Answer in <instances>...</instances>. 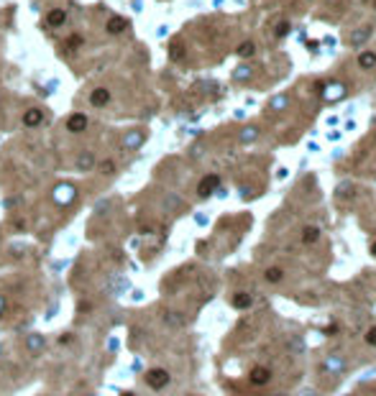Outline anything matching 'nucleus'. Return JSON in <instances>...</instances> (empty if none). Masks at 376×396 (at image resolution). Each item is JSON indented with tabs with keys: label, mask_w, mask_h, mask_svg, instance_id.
Masks as SVG:
<instances>
[{
	"label": "nucleus",
	"mask_w": 376,
	"mask_h": 396,
	"mask_svg": "<svg viewBox=\"0 0 376 396\" xmlns=\"http://www.w3.org/2000/svg\"><path fill=\"white\" fill-rule=\"evenodd\" d=\"M144 381H146V386H149V388L161 391V388H166V386H169L172 376H169V371H166V368H149V371H146V376H144Z\"/></svg>",
	"instance_id": "obj_1"
},
{
	"label": "nucleus",
	"mask_w": 376,
	"mask_h": 396,
	"mask_svg": "<svg viewBox=\"0 0 376 396\" xmlns=\"http://www.w3.org/2000/svg\"><path fill=\"white\" fill-rule=\"evenodd\" d=\"M248 381L254 383V386H266V383L271 381V368H266V366H256V368H251Z\"/></svg>",
	"instance_id": "obj_2"
},
{
	"label": "nucleus",
	"mask_w": 376,
	"mask_h": 396,
	"mask_svg": "<svg viewBox=\"0 0 376 396\" xmlns=\"http://www.w3.org/2000/svg\"><path fill=\"white\" fill-rule=\"evenodd\" d=\"M87 125H90V120H87L85 113H72L67 118V130H70V133H82Z\"/></svg>",
	"instance_id": "obj_3"
},
{
	"label": "nucleus",
	"mask_w": 376,
	"mask_h": 396,
	"mask_svg": "<svg viewBox=\"0 0 376 396\" xmlns=\"http://www.w3.org/2000/svg\"><path fill=\"white\" fill-rule=\"evenodd\" d=\"M218 184H220V176H218V174H208V176H202V182L197 184V194H200V197H210V194L218 189Z\"/></svg>",
	"instance_id": "obj_4"
},
{
	"label": "nucleus",
	"mask_w": 376,
	"mask_h": 396,
	"mask_svg": "<svg viewBox=\"0 0 376 396\" xmlns=\"http://www.w3.org/2000/svg\"><path fill=\"white\" fill-rule=\"evenodd\" d=\"M64 23H67V11L64 8H51L46 13V26L49 28H61Z\"/></svg>",
	"instance_id": "obj_5"
},
{
	"label": "nucleus",
	"mask_w": 376,
	"mask_h": 396,
	"mask_svg": "<svg viewBox=\"0 0 376 396\" xmlns=\"http://www.w3.org/2000/svg\"><path fill=\"white\" fill-rule=\"evenodd\" d=\"M23 125L26 128H39L41 123H44V110H39V107H28V110H23Z\"/></svg>",
	"instance_id": "obj_6"
},
{
	"label": "nucleus",
	"mask_w": 376,
	"mask_h": 396,
	"mask_svg": "<svg viewBox=\"0 0 376 396\" xmlns=\"http://www.w3.org/2000/svg\"><path fill=\"white\" fill-rule=\"evenodd\" d=\"M108 102H110V90L108 87H95L90 92V105L92 107H105Z\"/></svg>",
	"instance_id": "obj_7"
},
{
	"label": "nucleus",
	"mask_w": 376,
	"mask_h": 396,
	"mask_svg": "<svg viewBox=\"0 0 376 396\" xmlns=\"http://www.w3.org/2000/svg\"><path fill=\"white\" fill-rule=\"evenodd\" d=\"M44 348H46V338H44V335H39V333H31V335L26 338V350H28L31 355H39Z\"/></svg>",
	"instance_id": "obj_8"
},
{
	"label": "nucleus",
	"mask_w": 376,
	"mask_h": 396,
	"mask_svg": "<svg viewBox=\"0 0 376 396\" xmlns=\"http://www.w3.org/2000/svg\"><path fill=\"white\" fill-rule=\"evenodd\" d=\"M125 28H128V21L120 18V16H110L108 23H105V31H108L110 36H118V33H123Z\"/></svg>",
	"instance_id": "obj_9"
},
{
	"label": "nucleus",
	"mask_w": 376,
	"mask_h": 396,
	"mask_svg": "<svg viewBox=\"0 0 376 396\" xmlns=\"http://www.w3.org/2000/svg\"><path fill=\"white\" fill-rule=\"evenodd\" d=\"M95 154L92 151H82L80 156H77V161H75V166H77V171H92L95 169Z\"/></svg>",
	"instance_id": "obj_10"
},
{
	"label": "nucleus",
	"mask_w": 376,
	"mask_h": 396,
	"mask_svg": "<svg viewBox=\"0 0 376 396\" xmlns=\"http://www.w3.org/2000/svg\"><path fill=\"white\" fill-rule=\"evenodd\" d=\"M230 304H233L235 309H248V307H254V297H251L248 292H238V294H233Z\"/></svg>",
	"instance_id": "obj_11"
},
{
	"label": "nucleus",
	"mask_w": 376,
	"mask_h": 396,
	"mask_svg": "<svg viewBox=\"0 0 376 396\" xmlns=\"http://www.w3.org/2000/svg\"><path fill=\"white\" fill-rule=\"evenodd\" d=\"M358 67H361V69H373V67H376V54L368 51V49L361 51V54H358Z\"/></svg>",
	"instance_id": "obj_12"
},
{
	"label": "nucleus",
	"mask_w": 376,
	"mask_h": 396,
	"mask_svg": "<svg viewBox=\"0 0 376 396\" xmlns=\"http://www.w3.org/2000/svg\"><path fill=\"white\" fill-rule=\"evenodd\" d=\"M184 314H179V312H166L164 314V325L166 327H174V330H179V327H184Z\"/></svg>",
	"instance_id": "obj_13"
},
{
	"label": "nucleus",
	"mask_w": 376,
	"mask_h": 396,
	"mask_svg": "<svg viewBox=\"0 0 376 396\" xmlns=\"http://www.w3.org/2000/svg\"><path fill=\"white\" fill-rule=\"evenodd\" d=\"M318 240H320V228L310 225V228L302 230V243H304V245H312V243H318Z\"/></svg>",
	"instance_id": "obj_14"
},
{
	"label": "nucleus",
	"mask_w": 376,
	"mask_h": 396,
	"mask_svg": "<svg viewBox=\"0 0 376 396\" xmlns=\"http://www.w3.org/2000/svg\"><path fill=\"white\" fill-rule=\"evenodd\" d=\"M264 279H266L269 284H279V281L284 279V271H282L279 266H269V269L264 271Z\"/></svg>",
	"instance_id": "obj_15"
},
{
	"label": "nucleus",
	"mask_w": 376,
	"mask_h": 396,
	"mask_svg": "<svg viewBox=\"0 0 376 396\" xmlns=\"http://www.w3.org/2000/svg\"><path fill=\"white\" fill-rule=\"evenodd\" d=\"M254 51H256L254 41H243V44L238 46V56H243V59H248V56H254Z\"/></svg>",
	"instance_id": "obj_16"
},
{
	"label": "nucleus",
	"mask_w": 376,
	"mask_h": 396,
	"mask_svg": "<svg viewBox=\"0 0 376 396\" xmlns=\"http://www.w3.org/2000/svg\"><path fill=\"white\" fill-rule=\"evenodd\" d=\"M72 192H75V189H72L70 184L56 187V200H59V202H61V200H64V202H67V200H72Z\"/></svg>",
	"instance_id": "obj_17"
},
{
	"label": "nucleus",
	"mask_w": 376,
	"mask_h": 396,
	"mask_svg": "<svg viewBox=\"0 0 376 396\" xmlns=\"http://www.w3.org/2000/svg\"><path fill=\"white\" fill-rule=\"evenodd\" d=\"M100 174H105V176H110V174H115V161L113 159H105V161H100Z\"/></svg>",
	"instance_id": "obj_18"
},
{
	"label": "nucleus",
	"mask_w": 376,
	"mask_h": 396,
	"mask_svg": "<svg viewBox=\"0 0 376 396\" xmlns=\"http://www.w3.org/2000/svg\"><path fill=\"white\" fill-rule=\"evenodd\" d=\"M141 141H144V133H139V130H133V133H131L128 138H125V146H128V149H136Z\"/></svg>",
	"instance_id": "obj_19"
},
{
	"label": "nucleus",
	"mask_w": 376,
	"mask_h": 396,
	"mask_svg": "<svg viewBox=\"0 0 376 396\" xmlns=\"http://www.w3.org/2000/svg\"><path fill=\"white\" fill-rule=\"evenodd\" d=\"M368 36H371V31H368V28H363V31H356V33L351 36V44H353V46H358V44H363Z\"/></svg>",
	"instance_id": "obj_20"
},
{
	"label": "nucleus",
	"mask_w": 376,
	"mask_h": 396,
	"mask_svg": "<svg viewBox=\"0 0 376 396\" xmlns=\"http://www.w3.org/2000/svg\"><path fill=\"white\" fill-rule=\"evenodd\" d=\"M363 340H366V345H373V348H376V327H368V330H366Z\"/></svg>",
	"instance_id": "obj_21"
},
{
	"label": "nucleus",
	"mask_w": 376,
	"mask_h": 396,
	"mask_svg": "<svg viewBox=\"0 0 376 396\" xmlns=\"http://www.w3.org/2000/svg\"><path fill=\"white\" fill-rule=\"evenodd\" d=\"M80 44H82V36H72V39L64 44V49H67V51H77V46H80Z\"/></svg>",
	"instance_id": "obj_22"
},
{
	"label": "nucleus",
	"mask_w": 376,
	"mask_h": 396,
	"mask_svg": "<svg viewBox=\"0 0 376 396\" xmlns=\"http://www.w3.org/2000/svg\"><path fill=\"white\" fill-rule=\"evenodd\" d=\"M289 33V23L287 21H282L279 26H277V36H287Z\"/></svg>",
	"instance_id": "obj_23"
},
{
	"label": "nucleus",
	"mask_w": 376,
	"mask_h": 396,
	"mask_svg": "<svg viewBox=\"0 0 376 396\" xmlns=\"http://www.w3.org/2000/svg\"><path fill=\"white\" fill-rule=\"evenodd\" d=\"M254 136H256V128H246V130H243V136H241V141H251Z\"/></svg>",
	"instance_id": "obj_24"
},
{
	"label": "nucleus",
	"mask_w": 376,
	"mask_h": 396,
	"mask_svg": "<svg viewBox=\"0 0 376 396\" xmlns=\"http://www.w3.org/2000/svg\"><path fill=\"white\" fill-rule=\"evenodd\" d=\"M169 54H172V59H182V54H184V51H182V46H179V44H174Z\"/></svg>",
	"instance_id": "obj_25"
},
{
	"label": "nucleus",
	"mask_w": 376,
	"mask_h": 396,
	"mask_svg": "<svg viewBox=\"0 0 376 396\" xmlns=\"http://www.w3.org/2000/svg\"><path fill=\"white\" fill-rule=\"evenodd\" d=\"M338 330H340V327H338V322H330V325L325 327V335H335Z\"/></svg>",
	"instance_id": "obj_26"
},
{
	"label": "nucleus",
	"mask_w": 376,
	"mask_h": 396,
	"mask_svg": "<svg viewBox=\"0 0 376 396\" xmlns=\"http://www.w3.org/2000/svg\"><path fill=\"white\" fill-rule=\"evenodd\" d=\"M70 340H72V335H61V338H59V345H64V343H70Z\"/></svg>",
	"instance_id": "obj_27"
},
{
	"label": "nucleus",
	"mask_w": 376,
	"mask_h": 396,
	"mask_svg": "<svg viewBox=\"0 0 376 396\" xmlns=\"http://www.w3.org/2000/svg\"><path fill=\"white\" fill-rule=\"evenodd\" d=\"M371 256H376V240L371 243Z\"/></svg>",
	"instance_id": "obj_28"
},
{
	"label": "nucleus",
	"mask_w": 376,
	"mask_h": 396,
	"mask_svg": "<svg viewBox=\"0 0 376 396\" xmlns=\"http://www.w3.org/2000/svg\"><path fill=\"white\" fill-rule=\"evenodd\" d=\"M120 396H133V393H131V391H128V393H120Z\"/></svg>",
	"instance_id": "obj_29"
},
{
	"label": "nucleus",
	"mask_w": 376,
	"mask_h": 396,
	"mask_svg": "<svg viewBox=\"0 0 376 396\" xmlns=\"http://www.w3.org/2000/svg\"><path fill=\"white\" fill-rule=\"evenodd\" d=\"M85 396H95V393H92V391H87V393H85Z\"/></svg>",
	"instance_id": "obj_30"
}]
</instances>
